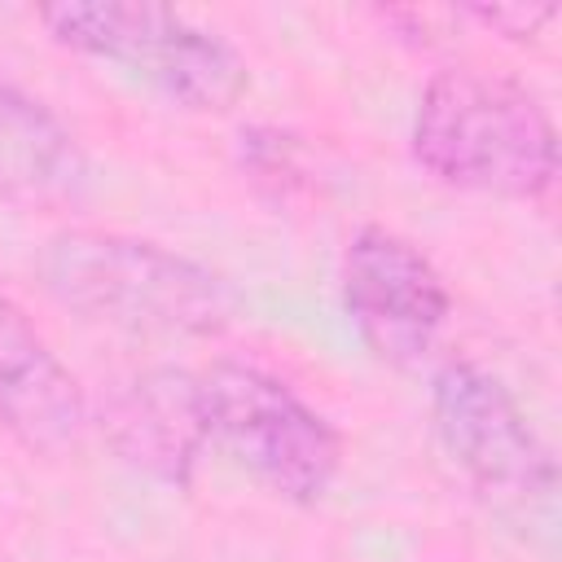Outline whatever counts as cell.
I'll list each match as a JSON object with an SVG mask.
<instances>
[{"label": "cell", "mask_w": 562, "mask_h": 562, "mask_svg": "<svg viewBox=\"0 0 562 562\" xmlns=\"http://www.w3.org/2000/svg\"><path fill=\"white\" fill-rule=\"evenodd\" d=\"M413 158L448 189L536 202L558 180V127L514 79L439 70L413 110Z\"/></svg>", "instance_id": "obj_2"}, {"label": "cell", "mask_w": 562, "mask_h": 562, "mask_svg": "<svg viewBox=\"0 0 562 562\" xmlns=\"http://www.w3.org/2000/svg\"><path fill=\"white\" fill-rule=\"evenodd\" d=\"M430 417L452 465L496 514L514 522L553 514V452L496 373L461 356L443 360L430 378Z\"/></svg>", "instance_id": "obj_5"}, {"label": "cell", "mask_w": 562, "mask_h": 562, "mask_svg": "<svg viewBox=\"0 0 562 562\" xmlns=\"http://www.w3.org/2000/svg\"><path fill=\"white\" fill-rule=\"evenodd\" d=\"M206 448L224 452L272 496L312 505L342 470V435L277 373L241 360L198 369Z\"/></svg>", "instance_id": "obj_4"}, {"label": "cell", "mask_w": 562, "mask_h": 562, "mask_svg": "<svg viewBox=\"0 0 562 562\" xmlns=\"http://www.w3.org/2000/svg\"><path fill=\"white\" fill-rule=\"evenodd\" d=\"M40 22L61 48L105 61L132 83L193 114H224L250 88L246 57L224 35L189 22L176 9L70 0L40 9Z\"/></svg>", "instance_id": "obj_3"}, {"label": "cell", "mask_w": 562, "mask_h": 562, "mask_svg": "<svg viewBox=\"0 0 562 562\" xmlns=\"http://www.w3.org/2000/svg\"><path fill=\"white\" fill-rule=\"evenodd\" d=\"M0 426L31 452H66L88 430V395L31 316L0 294Z\"/></svg>", "instance_id": "obj_8"}, {"label": "cell", "mask_w": 562, "mask_h": 562, "mask_svg": "<svg viewBox=\"0 0 562 562\" xmlns=\"http://www.w3.org/2000/svg\"><path fill=\"white\" fill-rule=\"evenodd\" d=\"M35 268L61 307L127 338L189 342L233 321V294L220 272L145 237L66 228L44 241Z\"/></svg>", "instance_id": "obj_1"}, {"label": "cell", "mask_w": 562, "mask_h": 562, "mask_svg": "<svg viewBox=\"0 0 562 562\" xmlns=\"http://www.w3.org/2000/svg\"><path fill=\"white\" fill-rule=\"evenodd\" d=\"M553 4H474L465 9V18H474L479 26L505 35V40H531L553 22Z\"/></svg>", "instance_id": "obj_11"}, {"label": "cell", "mask_w": 562, "mask_h": 562, "mask_svg": "<svg viewBox=\"0 0 562 562\" xmlns=\"http://www.w3.org/2000/svg\"><path fill=\"white\" fill-rule=\"evenodd\" d=\"M338 281L347 321L386 364H417L452 312L439 268L408 237L382 224H364L347 241Z\"/></svg>", "instance_id": "obj_6"}, {"label": "cell", "mask_w": 562, "mask_h": 562, "mask_svg": "<svg viewBox=\"0 0 562 562\" xmlns=\"http://www.w3.org/2000/svg\"><path fill=\"white\" fill-rule=\"evenodd\" d=\"M101 435L114 457L154 483L189 487L206 457V417L198 369L154 364L123 378L101 400Z\"/></svg>", "instance_id": "obj_7"}, {"label": "cell", "mask_w": 562, "mask_h": 562, "mask_svg": "<svg viewBox=\"0 0 562 562\" xmlns=\"http://www.w3.org/2000/svg\"><path fill=\"white\" fill-rule=\"evenodd\" d=\"M88 154L31 92L0 79V202L22 211L70 206L88 189Z\"/></svg>", "instance_id": "obj_9"}, {"label": "cell", "mask_w": 562, "mask_h": 562, "mask_svg": "<svg viewBox=\"0 0 562 562\" xmlns=\"http://www.w3.org/2000/svg\"><path fill=\"white\" fill-rule=\"evenodd\" d=\"M294 136L290 132H277V127H250V132H241V158H246V167L255 171V176H263V180H294L299 176V167H294Z\"/></svg>", "instance_id": "obj_10"}]
</instances>
